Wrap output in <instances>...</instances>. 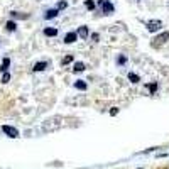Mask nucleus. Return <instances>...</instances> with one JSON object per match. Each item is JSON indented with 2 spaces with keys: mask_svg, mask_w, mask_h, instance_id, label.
<instances>
[{
  "mask_svg": "<svg viewBox=\"0 0 169 169\" xmlns=\"http://www.w3.org/2000/svg\"><path fill=\"white\" fill-rule=\"evenodd\" d=\"M129 80L132 81V83H139L140 76H139V74H135V73H129Z\"/></svg>",
  "mask_w": 169,
  "mask_h": 169,
  "instance_id": "15",
  "label": "nucleus"
},
{
  "mask_svg": "<svg viewBox=\"0 0 169 169\" xmlns=\"http://www.w3.org/2000/svg\"><path fill=\"white\" fill-rule=\"evenodd\" d=\"M117 113H118V108H115V107H113V108L110 110V115L113 117V115H117Z\"/></svg>",
  "mask_w": 169,
  "mask_h": 169,
  "instance_id": "22",
  "label": "nucleus"
},
{
  "mask_svg": "<svg viewBox=\"0 0 169 169\" xmlns=\"http://www.w3.org/2000/svg\"><path fill=\"white\" fill-rule=\"evenodd\" d=\"M78 39V34H76V31H70V32L64 36V42L66 44H71V42H74V41Z\"/></svg>",
  "mask_w": 169,
  "mask_h": 169,
  "instance_id": "5",
  "label": "nucleus"
},
{
  "mask_svg": "<svg viewBox=\"0 0 169 169\" xmlns=\"http://www.w3.org/2000/svg\"><path fill=\"white\" fill-rule=\"evenodd\" d=\"M66 7H68V2H64V0H61L58 4V9H66Z\"/></svg>",
  "mask_w": 169,
  "mask_h": 169,
  "instance_id": "21",
  "label": "nucleus"
},
{
  "mask_svg": "<svg viewBox=\"0 0 169 169\" xmlns=\"http://www.w3.org/2000/svg\"><path fill=\"white\" fill-rule=\"evenodd\" d=\"M2 130H4L9 137H12V139H17V137H19V130L14 129V127H10V125H4V127H2Z\"/></svg>",
  "mask_w": 169,
  "mask_h": 169,
  "instance_id": "3",
  "label": "nucleus"
},
{
  "mask_svg": "<svg viewBox=\"0 0 169 169\" xmlns=\"http://www.w3.org/2000/svg\"><path fill=\"white\" fill-rule=\"evenodd\" d=\"M92 39H93V41H95V42H96V41L100 39V36H98V34H96V32H93V34H92Z\"/></svg>",
  "mask_w": 169,
  "mask_h": 169,
  "instance_id": "23",
  "label": "nucleus"
},
{
  "mask_svg": "<svg viewBox=\"0 0 169 169\" xmlns=\"http://www.w3.org/2000/svg\"><path fill=\"white\" fill-rule=\"evenodd\" d=\"M44 36H48V37L58 36V29H54V27H46V29H44Z\"/></svg>",
  "mask_w": 169,
  "mask_h": 169,
  "instance_id": "8",
  "label": "nucleus"
},
{
  "mask_svg": "<svg viewBox=\"0 0 169 169\" xmlns=\"http://www.w3.org/2000/svg\"><path fill=\"white\" fill-rule=\"evenodd\" d=\"M84 5H86V9H90V10H93V9L96 7V4H95V2H92V0H86Z\"/></svg>",
  "mask_w": 169,
  "mask_h": 169,
  "instance_id": "16",
  "label": "nucleus"
},
{
  "mask_svg": "<svg viewBox=\"0 0 169 169\" xmlns=\"http://www.w3.org/2000/svg\"><path fill=\"white\" fill-rule=\"evenodd\" d=\"M137 2H139V0H137Z\"/></svg>",
  "mask_w": 169,
  "mask_h": 169,
  "instance_id": "24",
  "label": "nucleus"
},
{
  "mask_svg": "<svg viewBox=\"0 0 169 169\" xmlns=\"http://www.w3.org/2000/svg\"><path fill=\"white\" fill-rule=\"evenodd\" d=\"M74 86H76L78 90H81V92H84V90L88 88V84H86V81H83V80H76Z\"/></svg>",
  "mask_w": 169,
  "mask_h": 169,
  "instance_id": "10",
  "label": "nucleus"
},
{
  "mask_svg": "<svg viewBox=\"0 0 169 169\" xmlns=\"http://www.w3.org/2000/svg\"><path fill=\"white\" fill-rule=\"evenodd\" d=\"M98 5L103 14H113V10H115V7L110 4V0H98Z\"/></svg>",
  "mask_w": 169,
  "mask_h": 169,
  "instance_id": "1",
  "label": "nucleus"
},
{
  "mask_svg": "<svg viewBox=\"0 0 169 169\" xmlns=\"http://www.w3.org/2000/svg\"><path fill=\"white\" fill-rule=\"evenodd\" d=\"M146 88L149 90L151 93H156V92H157V88H159V84H157V81H154V83H149V84H146Z\"/></svg>",
  "mask_w": 169,
  "mask_h": 169,
  "instance_id": "12",
  "label": "nucleus"
},
{
  "mask_svg": "<svg viewBox=\"0 0 169 169\" xmlns=\"http://www.w3.org/2000/svg\"><path fill=\"white\" fill-rule=\"evenodd\" d=\"M9 66H10V59H9V58H4V61H2V66H0L2 73H5V71L9 70Z\"/></svg>",
  "mask_w": 169,
  "mask_h": 169,
  "instance_id": "13",
  "label": "nucleus"
},
{
  "mask_svg": "<svg viewBox=\"0 0 169 169\" xmlns=\"http://www.w3.org/2000/svg\"><path fill=\"white\" fill-rule=\"evenodd\" d=\"M125 63H127V58H125V56H118V64H125Z\"/></svg>",
  "mask_w": 169,
  "mask_h": 169,
  "instance_id": "20",
  "label": "nucleus"
},
{
  "mask_svg": "<svg viewBox=\"0 0 169 169\" xmlns=\"http://www.w3.org/2000/svg\"><path fill=\"white\" fill-rule=\"evenodd\" d=\"M71 61H73V56H66V58H64V59H63V61H61V64H63V66H64V64H70Z\"/></svg>",
  "mask_w": 169,
  "mask_h": 169,
  "instance_id": "18",
  "label": "nucleus"
},
{
  "mask_svg": "<svg viewBox=\"0 0 169 169\" xmlns=\"http://www.w3.org/2000/svg\"><path fill=\"white\" fill-rule=\"evenodd\" d=\"M9 81H10V74L5 71V73L2 74V83H9Z\"/></svg>",
  "mask_w": 169,
  "mask_h": 169,
  "instance_id": "17",
  "label": "nucleus"
},
{
  "mask_svg": "<svg viewBox=\"0 0 169 169\" xmlns=\"http://www.w3.org/2000/svg\"><path fill=\"white\" fill-rule=\"evenodd\" d=\"M73 71H74V73H81V71H84V63L76 61V63H74V66H73Z\"/></svg>",
  "mask_w": 169,
  "mask_h": 169,
  "instance_id": "9",
  "label": "nucleus"
},
{
  "mask_svg": "<svg viewBox=\"0 0 169 169\" xmlns=\"http://www.w3.org/2000/svg\"><path fill=\"white\" fill-rule=\"evenodd\" d=\"M5 27H7V31H10V32H14V31L17 29V24H15L14 20H9V22H7V26H5Z\"/></svg>",
  "mask_w": 169,
  "mask_h": 169,
  "instance_id": "14",
  "label": "nucleus"
},
{
  "mask_svg": "<svg viewBox=\"0 0 169 169\" xmlns=\"http://www.w3.org/2000/svg\"><path fill=\"white\" fill-rule=\"evenodd\" d=\"M76 34H78V37H81V39H86V37H88V27L86 26H81L80 29L76 31Z\"/></svg>",
  "mask_w": 169,
  "mask_h": 169,
  "instance_id": "6",
  "label": "nucleus"
},
{
  "mask_svg": "<svg viewBox=\"0 0 169 169\" xmlns=\"http://www.w3.org/2000/svg\"><path fill=\"white\" fill-rule=\"evenodd\" d=\"M46 68H48V63H46V61H39V63H36V64H34L32 70L34 71H44Z\"/></svg>",
  "mask_w": 169,
  "mask_h": 169,
  "instance_id": "7",
  "label": "nucleus"
},
{
  "mask_svg": "<svg viewBox=\"0 0 169 169\" xmlns=\"http://www.w3.org/2000/svg\"><path fill=\"white\" fill-rule=\"evenodd\" d=\"M167 39H169V32H167V31H164V32H161L159 36H156V39H154V42H152V46H161V44H164Z\"/></svg>",
  "mask_w": 169,
  "mask_h": 169,
  "instance_id": "2",
  "label": "nucleus"
},
{
  "mask_svg": "<svg viewBox=\"0 0 169 169\" xmlns=\"http://www.w3.org/2000/svg\"><path fill=\"white\" fill-rule=\"evenodd\" d=\"M162 26L161 20H151V22H147V31L149 32H156V31H159Z\"/></svg>",
  "mask_w": 169,
  "mask_h": 169,
  "instance_id": "4",
  "label": "nucleus"
},
{
  "mask_svg": "<svg viewBox=\"0 0 169 169\" xmlns=\"http://www.w3.org/2000/svg\"><path fill=\"white\" fill-rule=\"evenodd\" d=\"M12 17H17V19H27L29 15H20V14H17V12H12Z\"/></svg>",
  "mask_w": 169,
  "mask_h": 169,
  "instance_id": "19",
  "label": "nucleus"
},
{
  "mask_svg": "<svg viewBox=\"0 0 169 169\" xmlns=\"http://www.w3.org/2000/svg\"><path fill=\"white\" fill-rule=\"evenodd\" d=\"M56 15H58V9H51V10H48L44 14V19H46V20H49V19H54Z\"/></svg>",
  "mask_w": 169,
  "mask_h": 169,
  "instance_id": "11",
  "label": "nucleus"
}]
</instances>
